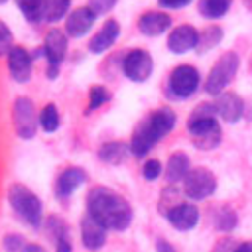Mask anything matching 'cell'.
Masks as SVG:
<instances>
[{
    "label": "cell",
    "instance_id": "cell-18",
    "mask_svg": "<svg viewBox=\"0 0 252 252\" xmlns=\"http://www.w3.org/2000/svg\"><path fill=\"white\" fill-rule=\"evenodd\" d=\"M215 106H217V116H220L228 124L238 122L244 114V100L236 93H220L219 98L215 100Z\"/></svg>",
    "mask_w": 252,
    "mask_h": 252
},
{
    "label": "cell",
    "instance_id": "cell-24",
    "mask_svg": "<svg viewBox=\"0 0 252 252\" xmlns=\"http://www.w3.org/2000/svg\"><path fill=\"white\" fill-rule=\"evenodd\" d=\"M71 12V0H45L43 2V22L55 24Z\"/></svg>",
    "mask_w": 252,
    "mask_h": 252
},
{
    "label": "cell",
    "instance_id": "cell-32",
    "mask_svg": "<svg viewBox=\"0 0 252 252\" xmlns=\"http://www.w3.org/2000/svg\"><path fill=\"white\" fill-rule=\"evenodd\" d=\"M161 173H163V165H161L158 159H148V161H144V165H142V177H144L146 181H156Z\"/></svg>",
    "mask_w": 252,
    "mask_h": 252
},
{
    "label": "cell",
    "instance_id": "cell-12",
    "mask_svg": "<svg viewBox=\"0 0 252 252\" xmlns=\"http://www.w3.org/2000/svg\"><path fill=\"white\" fill-rule=\"evenodd\" d=\"M32 67H33V57L30 55V51L22 45H14L8 53L10 77L16 83H28L32 79Z\"/></svg>",
    "mask_w": 252,
    "mask_h": 252
},
{
    "label": "cell",
    "instance_id": "cell-1",
    "mask_svg": "<svg viewBox=\"0 0 252 252\" xmlns=\"http://www.w3.org/2000/svg\"><path fill=\"white\" fill-rule=\"evenodd\" d=\"M87 213L93 215L106 230H116V232H124L134 219V211L130 203L114 189L102 185H96L89 191Z\"/></svg>",
    "mask_w": 252,
    "mask_h": 252
},
{
    "label": "cell",
    "instance_id": "cell-21",
    "mask_svg": "<svg viewBox=\"0 0 252 252\" xmlns=\"http://www.w3.org/2000/svg\"><path fill=\"white\" fill-rule=\"evenodd\" d=\"M191 169V159L185 152H173L169 158H167V163H165V169H163V175H165V181L169 185H175L179 181H183V177L187 175V171Z\"/></svg>",
    "mask_w": 252,
    "mask_h": 252
},
{
    "label": "cell",
    "instance_id": "cell-6",
    "mask_svg": "<svg viewBox=\"0 0 252 252\" xmlns=\"http://www.w3.org/2000/svg\"><path fill=\"white\" fill-rule=\"evenodd\" d=\"M181 183L185 197L191 201H205L217 191V177L207 167H191Z\"/></svg>",
    "mask_w": 252,
    "mask_h": 252
},
{
    "label": "cell",
    "instance_id": "cell-30",
    "mask_svg": "<svg viewBox=\"0 0 252 252\" xmlns=\"http://www.w3.org/2000/svg\"><path fill=\"white\" fill-rule=\"evenodd\" d=\"M12 47H14L12 30L0 20V57H8V53H10Z\"/></svg>",
    "mask_w": 252,
    "mask_h": 252
},
{
    "label": "cell",
    "instance_id": "cell-25",
    "mask_svg": "<svg viewBox=\"0 0 252 252\" xmlns=\"http://www.w3.org/2000/svg\"><path fill=\"white\" fill-rule=\"evenodd\" d=\"M232 0H199V14L207 20H219L228 14Z\"/></svg>",
    "mask_w": 252,
    "mask_h": 252
},
{
    "label": "cell",
    "instance_id": "cell-37",
    "mask_svg": "<svg viewBox=\"0 0 252 252\" xmlns=\"http://www.w3.org/2000/svg\"><path fill=\"white\" fill-rule=\"evenodd\" d=\"M232 252H252V240H246V242H238L236 248Z\"/></svg>",
    "mask_w": 252,
    "mask_h": 252
},
{
    "label": "cell",
    "instance_id": "cell-4",
    "mask_svg": "<svg viewBox=\"0 0 252 252\" xmlns=\"http://www.w3.org/2000/svg\"><path fill=\"white\" fill-rule=\"evenodd\" d=\"M240 67V57L236 51H224L215 65L211 67L207 79H205V93L219 96L220 93L226 91V87L232 83V79L236 77V71Z\"/></svg>",
    "mask_w": 252,
    "mask_h": 252
},
{
    "label": "cell",
    "instance_id": "cell-33",
    "mask_svg": "<svg viewBox=\"0 0 252 252\" xmlns=\"http://www.w3.org/2000/svg\"><path fill=\"white\" fill-rule=\"evenodd\" d=\"M118 0H89V8L96 14V16H102L106 12H110L114 6H116Z\"/></svg>",
    "mask_w": 252,
    "mask_h": 252
},
{
    "label": "cell",
    "instance_id": "cell-5",
    "mask_svg": "<svg viewBox=\"0 0 252 252\" xmlns=\"http://www.w3.org/2000/svg\"><path fill=\"white\" fill-rule=\"evenodd\" d=\"M187 132L193 146L201 152L215 150L222 140V130L217 122V116H189L187 118Z\"/></svg>",
    "mask_w": 252,
    "mask_h": 252
},
{
    "label": "cell",
    "instance_id": "cell-28",
    "mask_svg": "<svg viewBox=\"0 0 252 252\" xmlns=\"http://www.w3.org/2000/svg\"><path fill=\"white\" fill-rule=\"evenodd\" d=\"M236 224H238V217H236V213H234L232 209L220 207V209L217 211V215H215V226H217L219 230L230 232V230L236 228Z\"/></svg>",
    "mask_w": 252,
    "mask_h": 252
},
{
    "label": "cell",
    "instance_id": "cell-3",
    "mask_svg": "<svg viewBox=\"0 0 252 252\" xmlns=\"http://www.w3.org/2000/svg\"><path fill=\"white\" fill-rule=\"evenodd\" d=\"M8 203L14 213L32 228H39L43 222V203L39 197L26 185L14 183L8 189Z\"/></svg>",
    "mask_w": 252,
    "mask_h": 252
},
{
    "label": "cell",
    "instance_id": "cell-17",
    "mask_svg": "<svg viewBox=\"0 0 252 252\" xmlns=\"http://www.w3.org/2000/svg\"><path fill=\"white\" fill-rule=\"evenodd\" d=\"M169 28H171V16L161 10H150L138 18V30H140V33H144L148 37L161 35Z\"/></svg>",
    "mask_w": 252,
    "mask_h": 252
},
{
    "label": "cell",
    "instance_id": "cell-34",
    "mask_svg": "<svg viewBox=\"0 0 252 252\" xmlns=\"http://www.w3.org/2000/svg\"><path fill=\"white\" fill-rule=\"evenodd\" d=\"M193 0H158V4L161 8H169V10H181L187 4H191Z\"/></svg>",
    "mask_w": 252,
    "mask_h": 252
},
{
    "label": "cell",
    "instance_id": "cell-10",
    "mask_svg": "<svg viewBox=\"0 0 252 252\" xmlns=\"http://www.w3.org/2000/svg\"><path fill=\"white\" fill-rule=\"evenodd\" d=\"M122 73L134 83L148 81L154 73V59H152L150 51H146L142 47L130 49L122 59Z\"/></svg>",
    "mask_w": 252,
    "mask_h": 252
},
{
    "label": "cell",
    "instance_id": "cell-40",
    "mask_svg": "<svg viewBox=\"0 0 252 252\" xmlns=\"http://www.w3.org/2000/svg\"><path fill=\"white\" fill-rule=\"evenodd\" d=\"M4 2H8V0H0V4H4Z\"/></svg>",
    "mask_w": 252,
    "mask_h": 252
},
{
    "label": "cell",
    "instance_id": "cell-27",
    "mask_svg": "<svg viewBox=\"0 0 252 252\" xmlns=\"http://www.w3.org/2000/svg\"><path fill=\"white\" fill-rule=\"evenodd\" d=\"M43 2L45 0H18V8L30 24H39L43 22Z\"/></svg>",
    "mask_w": 252,
    "mask_h": 252
},
{
    "label": "cell",
    "instance_id": "cell-16",
    "mask_svg": "<svg viewBox=\"0 0 252 252\" xmlns=\"http://www.w3.org/2000/svg\"><path fill=\"white\" fill-rule=\"evenodd\" d=\"M197 43H199V32L189 24H181L173 28L167 35V49L171 53H187L195 49Z\"/></svg>",
    "mask_w": 252,
    "mask_h": 252
},
{
    "label": "cell",
    "instance_id": "cell-8",
    "mask_svg": "<svg viewBox=\"0 0 252 252\" xmlns=\"http://www.w3.org/2000/svg\"><path fill=\"white\" fill-rule=\"evenodd\" d=\"M67 45H69V35L67 32L59 30V28H51L45 33L43 39V57L47 59V77L55 79L59 75V65L65 59L67 53Z\"/></svg>",
    "mask_w": 252,
    "mask_h": 252
},
{
    "label": "cell",
    "instance_id": "cell-39",
    "mask_svg": "<svg viewBox=\"0 0 252 252\" xmlns=\"http://www.w3.org/2000/svg\"><path fill=\"white\" fill-rule=\"evenodd\" d=\"M244 4H246L248 10H252V0H244Z\"/></svg>",
    "mask_w": 252,
    "mask_h": 252
},
{
    "label": "cell",
    "instance_id": "cell-20",
    "mask_svg": "<svg viewBox=\"0 0 252 252\" xmlns=\"http://www.w3.org/2000/svg\"><path fill=\"white\" fill-rule=\"evenodd\" d=\"M45 228H47V232H49V238L53 240L55 252H73L71 232H69V226H67V222H65L63 219H59V217H49Z\"/></svg>",
    "mask_w": 252,
    "mask_h": 252
},
{
    "label": "cell",
    "instance_id": "cell-23",
    "mask_svg": "<svg viewBox=\"0 0 252 252\" xmlns=\"http://www.w3.org/2000/svg\"><path fill=\"white\" fill-rule=\"evenodd\" d=\"M222 28L220 26H207L203 32H199V43L195 47V51L199 55H205L207 51H211L213 47H217L220 41H222Z\"/></svg>",
    "mask_w": 252,
    "mask_h": 252
},
{
    "label": "cell",
    "instance_id": "cell-9",
    "mask_svg": "<svg viewBox=\"0 0 252 252\" xmlns=\"http://www.w3.org/2000/svg\"><path fill=\"white\" fill-rule=\"evenodd\" d=\"M201 87V75L193 65H177L167 79V91L175 98H189Z\"/></svg>",
    "mask_w": 252,
    "mask_h": 252
},
{
    "label": "cell",
    "instance_id": "cell-7",
    "mask_svg": "<svg viewBox=\"0 0 252 252\" xmlns=\"http://www.w3.org/2000/svg\"><path fill=\"white\" fill-rule=\"evenodd\" d=\"M12 122L14 130L22 140H32L37 134L39 118L30 96H18L12 104Z\"/></svg>",
    "mask_w": 252,
    "mask_h": 252
},
{
    "label": "cell",
    "instance_id": "cell-15",
    "mask_svg": "<svg viewBox=\"0 0 252 252\" xmlns=\"http://www.w3.org/2000/svg\"><path fill=\"white\" fill-rule=\"evenodd\" d=\"M96 18L98 16L89 8V4L71 10L67 14V18H65V32H67V35L69 37H83L93 28Z\"/></svg>",
    "mask_w": 252,
    "mask_h": 252
},
{
    "label": "cell",
    "instance_id": "cell-2",
    "mask_svg": "<svg viewBox=\"0 0 252 252\" xmlns=\"http://www.w3.org/2000/svg\"><path fill=\"white\" fill-rule=\"evenodd\" d=\"M175 112L169 106H159L156 108L150 116H146L134 130L130 138V154L134 158H146L150 150L163 138L167 136L173 126H175Z\"/></svg>",
    "mask_w": 252,
    "mask_h": 252
},
{
    "label": "cell",
    "instance_id": "cell-14",
    "mask_svg": "<svg viewBox=\"0 0 252 252\" xmlns=\"http://www.w3.org/2000/svg\"><path fill=\"white\" fill-rule=\"evenodd\" d=\"M87 179H89V175H87V171L81 169V167H67V169H63V171L57 175L55 183H53L55 197L61 199V201L69 199Z\"/></svg>",
    "mask_w": 252,
    "mask_h": 252
},
{
    "label": "cell",
    "instance_id": "cell-26",
    "mask_svg": "<svg viewBox=\"0 0 252 252\" xmlns=\"http://www.w3.org/2000/svg\"><path fill=\"white\" fill-rule=\"evenodd\" d=\"M37 118H39V128H41L43 132H47V134L55 132V130L59 128V124H61L59 110H57V106L51 104V102L41 108V112L37 114Z\"/></svg>",
    "mask_w": 252,
    "mask_h": 252
},
{
    "label": "cell",
    "instance_id": "cell-41",
    "mask_svg": "<svg viewBox=\"0 0 252 252\" xmlns=\"http://www.w3.org/2000/svg\"><path fill=\"white\" fill-rule=\"evenodd\" d=\"M250 69H252V65H250Z\"/></svg>",
    "mask_w": 252,
    "mask_h": 252
},
{
    "label": "cell",
    "instance_id": "cell-38",
    "mask_svg": "<svg viewBox=\"0 0 252 252\" xmlns=\"http://www.w3.org/2000/svg\"><path fill=\"white\" fill-rule=\"evenodd\" d=\"M22 252H45V248L39 246V244H35V242H28V244L24 246Z\"/></svg>",
    "mask_w": 252,
    "mask_h": 252
},
{
    "label": "cell",
    "instance_id": "cell-35",
    "mask_svg": "<svg viewBox=\"0 0 252 252\" xmlns=\"http://www.w3.org/2000/svg\"><path fill=\"white\" fill-rule=\"evenodd\" d=\"M236 244H238V242H234V240H230V238H222V240H219V242L215 244L213 252H232V250L236 248Z\"/></svg>",
    "mask_w": 252,
    "mask_h": 252
},
{
    "label": "cell",
    "instance_id": "cell-11",
    "mask_svg": "<svg viewBox=\"0 0 252 252\" xmlns=\"http://www.w3.org/2000/svg\"><path fill=\"white\" fill-rule=\"evenodd\" d=\"M163 217L167 219V222H169L173 228L187 232V230H191V228L197 226V222H199V219H201V213H199V209H197L193 203H183V201H179L177 205H173L171 209H167V211L163 213Z\"/></svg>",
    "mask_w": 252,
    "mask_h": 252
},
{
    "label": "cell",
    "instance_id": "cell-36",
    "mask_svg": "<svg viewBox=\"0 0 252 252\" xmlns=\"http://www.w3.org/2000/svg\"><path fill=\"white\" fill-rule=\"evenodd\" d=\"M156 252H177V250L173 248V244H171L169 240L158 238V240H156Z\"/></svg>",
    "mask_w": 252,
    "mask_h": 252
},
{
    "label": "cell",
    "instance_id": "cell-29",
    "mask_svg": "<svg viewBox=\"0 0 252 252\" xmlns=\"http://www.w3.org/2000/svg\"><path fill=\"white\" fill-rule=\"evenodd\" d=\"M110 100V93L102 85H93L89 91V110H96Z\"/></svg>",
    "mask_w": 252,
    "mask_h": 252
},
{
    "label": "cell",
    "instance_id": "cell-22",
    "mask_svg": "<svg viewBox=\"0 0 252 252\" xmlns=\"http://www.w3.org/2000/svg\"><path fill=\"white\" fill-rule=\"evenodd\" d=\"M128 154H130V146H126L124 142H106L98 150V158L110 165L122 163L128 158Z\"/></svg>",
    "mask_w": 252,
    "mask_h": 252
},
{
    "label": "cell",
    "instance_id": "cell-13",
    "mask_svg": "<svg viewBox=\"0 0 252 252\" xmlns=\"http://www.w3.org/2000/svg\"><path fill=\"white\" fill-rule=\"evenodd\" d=\"M106 228L89 213L81 217V242L87 250L96 252L106 244Z\"/></svg>",
    "mask_w": 252,
    "mask_h": 252
},
{
    "label": "cell",
    "instance_id": "cell-31",
    "mask_svg": "<svg viewBox=\"0 0 252 252\" xmlns=\"http://www.w3.org/2000/svg\"><path fill=\"white\" fill-rule=\"evenodd\" d=\"M26 244H28L26 238H24L22 234H18V232H10V234H6L4 240H2V246H4L6 252H22Z\"/></svg>",
    "mask_w": 252,
    "mask_h": 252
},
{
    "label": "cell",
    "instance_id": "cell-19",
    "mask_svg": "<svg viewBox=\"0 0 252 252\" xmlns=\"http://www.w3.org/2000/svg\"><path fill=\"white\" fill-rule=\"evenodd\" d=\"M120 35V24L118 20H106L102 28L89 39V51L91 53H104L108 51Z\"/></svg>",
    "mask_w": 252,
    "mask_h": 252
}]
</instances>
